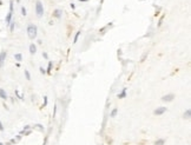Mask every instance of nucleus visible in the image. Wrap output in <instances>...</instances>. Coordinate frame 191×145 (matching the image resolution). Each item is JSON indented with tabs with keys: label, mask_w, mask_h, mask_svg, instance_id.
<instances>
[{
	"label": "nucleus",
	"mask_w": 191,
	"mask_h": 145,
	"mask_svg": "<svg viewBox=\"0 0 191 145\" xmlns=\"http://www.w3.org/2000/svg\"><path fill=\"white\" fill-rule=\"evenodd\" d=\"M80 33H82V31H78L77 33H76V36H74V39H73V43L76 44L77 41H78V39H79V36H80Z\"/></svg>",
	"instance_id": "nucleus-15"
},
{
	"label": "nucleus",
	"mask_w": 191,
	"mask_h": 145,
	"mask_svg": "<svg viewBox=\"0 0 191 145\" xmlns=\"http://www.w3.org/2000/svg\"><path fill=\"white\" fill-rule=\"evenodd\" d=\"M0 131H4V126H2V123L0 122Z\"/></svg>",
	"instance_id": "nucleus-28"
},
{
	"label": "nucleus",
	"mask_w": 191,
	"mask_h": 145,
	"mask_svg": "<svg viewBox=\"0 0 191 145\" xmlns=\"http://www.w3.org/2000/svg\"><path fill=\"white\" fill-rule=\"evenodd\" d=\"M30 53L31 54H36L37 53V46L34 44H31L30 45Z\"/></svg>",
	"instance_id": "nucleus-9"
},
{
	"label": "nucleus",
	"mask_w": 191,
	"mask_h": 145,
	"mask_svg": "<svg viewBox=\"0 0 191 145\" xmlns=\"http://www.w3.org/2000/svg\"><path fill=\"white\" fill-rule=\"evenodd\" d=\"M117 113H118V109H117V107H115V109H113L112 111H111V112H110V117L115 118L116 116H117Z\"/></svg>",
	"instance_id": "nucleus-12"
},
{
	"label": "nucleus",
	"mask_w": 191,
	"mask_h": 145,
	"mask_svg": "<svg viewBox=\"0 0 191 145\" xmlns=\"http://www.w3.org/2000/svg\"><path fill=\"white\" fill-rule=\"evenodd\" d=\"M46 105H47V97H44V106H46Z\"/></svg>",
	"instance_id": "nucleus-25"
},
{
	"label": "nucleus",
	"mask_w": 191,
	"mask_h": 145,
	"mask_svg": "<svg viewBox=\"0 0 191 145\" xmlns=\"http://www.w3.org/2000/svg\"><path fill=\"white\" fill-rule=\"evenodd\" d=\"M0 145H5V144H2V143H0Z\"/></svg>",
	"instance_id": "nucleus-32"
},
{
	"label": "nucleus",
	"mask_w": 191,
	"mask_h": 145,
	"mask_svg": "<svg viewBox=\"0 0 191 145\" xmlns=\"http://www.w3.org/2000/svg\"><path fill=\"white\" fill-rule=\"evenodd\" d=\"M61 14H63V12H61V9H55L54 12H53V17L54 18H61Z\"/></svg>",
	"instance_id": "nucleus-8"
},
{
	"label": "nucleus",
	"mask_w": 191,
	"mask_h": 145,
	"mask_svg": "<svg viewBox=\"0 0 191 145\" xmlns=\"http://www.w3.org/2000/svg\"><path fill=\"white\" fill-rule=\"evenodd\" d=\"M79 1H84V2H86V1H89V0H79Z\"/></svg>",
	"instance_id": "nucleus-31"
},
{
	"label": "nucleus",
	"mask_w": 191,
	"mask_h": 145,
	"mask_svg": "<svg viewBox=\"0 0 191 145\" xmlns=\"http://www.w3.org/2000/svg\"><path fill=\"white\" fill-rule=\"evenodd\" d=\"M37 31H38V28H37L36 25H33V24H30L27 26V36L30 39H32V40H34L37 38Z\"/></svg>",
	"instance_id": "nucleus-1"
},
{
	"label": "nucleus",
	"mask_w": 191,
	"mask_h": 145,
	"mask_svg": "<svg viewBox=\"0 0 191 145\" xmlns=\"http://www.w3.org/2000/svg\"><path fill=\"white\" fill-rule=\"evenodd\" d=\"M6 55H7V52H6V51H2V52L0 53V69L2 67V65H4V63H5Z\"/></svg>",
	"instance_id": "nucleus-5"
},
{
	"label": "nucleus",
	"mask_w": 191,
	"mask_h": 145,
	"mask_svg": "<svg viewBox=\"0 0 191 145\" xmlns=\"http://www.w3.org/2000/svg\"><path fill=\"white\" fill-rule=\"evenodd\" d=\"M21 14H23V15H26V14H27V11H26V8H25L24 6L21 7Z\"/></svg>",
	"instance_id": "nucleus-21"
},
{
	"label": "nucleus",
	"mask_w": 191,
	"mask_h": 145,
	"mask_svg": "<svg viewBox=\"0 0 191 145\" xmlns=\"http://www.w3.org/2000/svg\"><path fill=\"white\" fill-rule=\"evenodd\" d=\"M173 98H175V94L173 93H169V94H165L162 97V100L163 101H166V103H170V101H172Z\"/></svg>",
	"instance_id": "nucleus-4"
},
{
	"label": "nucleus",
	"mask_w": 191,
	"mask_h": 145,
	"mask_svg": "<svg viewBox=\"0 0 191 145\" xmlns=\"http://www.w3.org/2000/svg\"><path fill=\"white\" fill-rule=\"evenodd\" d=\"M71 8H72V9L76 8V5H74V4H71Z\"/></svg>",
	"instance_id": "nucleus-30"
},
{
	"label": "nucleus",
	"mask_w": 191,
	"mask_h": 145,
	"mask_svg": "<svg viewBox=\"0 0 191 145\" xmlns=\"http://www.w3.org/2000/svg\"><path fill=\"white\" fill-rule=\"evenodd\" d=\"M55 112H57V105L54 106V110H53V117L55 116Z\"/></svg>",
	"instance_id": "nucleus-29"
},
{
	"label": "nucleus",
	"mask_w": 191,
	"mask_h": 145,
	"mask_svg": "<svg viewBox=\"0 0 191 145\" xmlns=\"http://www.w3.org/2000/svg\"><path fill=\"white\" fill-rule=\"evenodd\" d=\"M190 116H191V111L189 109L186 110L185 112H184V118H186V119H189L190 118Z\"/></svg>",
	"instance_id": "nucleus-16"
},
{
	"label": "nucleus",
	"mask_w": 191,
	"mask_h": 145,
	"mask_svg": "<svg viewBox=\"0 0 191 145\" xmlns=\"http://www.w3.org/2000/svg\"><path fill=\"white\" fill-rule=\"evenodd\" d=\"M34 127H36V129H38L39 131H44V126H43V125H40V124H37V125H34Z\"/></svg>",
	"instance_id": "nucleus-19"
},
{
	"label": "nucleus",
	"mask_w": 191,
	"mask_h": 145,
	"mask_svg": "<svg viewBox=\"0 0 191 145\" xmlns=\"http://www.w3.org/2000/svg\"><path fill=\"white\" fill-rule=\"evenodd\" d=\"M43 57H44L45 59H47V58H48V55H47V53H46V52H43Z\"/></svg>",
	"instance_id": "nucleus-26"
},
{
	"label": "nucleus",
	"mask_w": 191,
	"mask_h": 145,
	"mask_svg": "<svg viewBox=\"0 0 191 145\" xmlns=\"http://www.w3.org/2000/svg\"><path fill=\"white\" fill-rule=\"evenodd\" d=\"M27 130H31V126H30V125H26V126H24V130H23V131H27Z\"/></svg>",
	"instance_id": "nucleus-24"
},
{
	"label": "nucleus",
	"mask_w": 191,
	"mask_h": 145,
	"mask_svg": "<svg viewBox=\"0 0 191 145\" xmlns=\"http://www.w3.org/2000/svg\"><path fill=\"white\" fill-rule=\"evenodd\" d=\"M166 107H164V106H160V107H157V109L153 111V114L155 116H162L163 113H165L166 112Z\"/></svg>",
	"instance_id": "nucleus-3"
},
{
	"label": "nucleus",
	"mask_w": 191,
	"mask_h": 145,
	"mask_svg": "<svg viewBox=\"0 0 191 145\" xmlns=\"http://www.w3.org/2000/svg\"><path fill=\"white\" fill-rule=\"evenodd\" d=\"M39 70H40V73H41V74H46V70L43 67V66H40V67H39Z\"/></svg>",
	"instance_id": "nucleus-22"
},
{
	"label": "nucleus",
	"mask_w": 191,
	"mask_h": 145,
	"mask_svg": "<svg viewBox=\"0 0 191 145\" xmlns=\"http://www.w3.org/2000/svg\"><path fill=\"white\" fill-rule=\"evenodd\" d=\"M164 144H165V139H162V138L157 139L155 142V145H164Z\"/></svg>",
	"instance_id": "nucleus-14"
},
{
	"label": "nucleus",
	"mask_w": 191,
	"mask_h": 145,
	"mask_svg": "<svg viewBox=\"0 0 191 145\" xmlns=\"http://www.w3.org/2000/svg\"><path fill=\"white\" fill-rule=\"evenodd\" d=\"M0 98L2 100H6L8 97H7V93H6V91L4 90V89H0Z\"/></svg>",
	"instance_id": "nucleus-6"
},
{
	"label": "nucleus",
	"mask_w": 191,
	"mask_h": 145,
	"mask_svg": "<svg viewBox=\"0 0 191 145\" xmlns=\"http://www.w3.org/2000/svg\"><path fill=\"white\" fill-rule=\"evenodd\" d=\"M125 97H126V87H124L123 91H122L120 93H118V98H119V99H123V98H125Z\"/></svg>",
	"instance_id": "nucleus-10"
},
{
	"label": "nucleus",
	"mask_w": 191,
	"mask_h": 145,
	"mask_svg": "<svg viewBox=\"0 0 191 145\" xmlns=\"http://www.w3.org/2000/svg\"><path fill=\"white\" fill-rule=\"evenodd\" d=\"M14 139H15L17 142H19V140L21 139V136H20V135H18V136H17V138H14Z\"/></svg>",
	"instance_id": "nucleus-27"
},
{
	"label": "nucleus",
	"mask_w": 191,
	"mask_h": 145,
	"mask_svg": "<svg viewBox=\"0 0 191 145\" xmlns=\"http://www.w3.org/2000/svg\"><path fill=\"white\" fill-rule=\"evenodd\" d=\"M12 15H13V12H8L7 15H6V19H5V20H6V24H7V25H9L11 21H12Z\"/></svg>",
	"instance_id": "nucleus-7"
},
{
	"label": "nucleus",
	"mask_w": 191,
	"mask_h": 145,
	"mask_svg": "<svg viewBox=\"0 0 191 145\" xmlns=\"http://www.w3.org/2000/svg\"><path fill=\"white\" fill-rule=\"evenodd\" d=\"M52 67H53V63H52V61H48V66H47V71H46V73L52 72Z\"/></svg>",
	"instance_id": "nucleus-13"
},
{
	"label": "nucleus",
	"mask_w": 191,
	"mask_h": 145,
	"mask_svg": "<svg viewBox=\"0 0 191 145\" xmlns=\"http://www.w3.org/2000/svg\"><path fill=\"white\" fill-rule=\"evenodd\" d=\"M24 73H25V77H26V79H27V80H31V74H30V72H28V70H25V71H24Z\"/></svg>",
	"instance_id": "nucleus-18"
},
{
	"label": "nucleus",
	"mask_w": 191,
	"mask_h": 145,
	"mask_svg": "<svg viewBox=\"0 0 191 145\" xmlns=\"http://www.w3.org/2000/svg\"><path fill=\"white\" fill-rule=\"evenodd\" d=\"M14 27H15V21H11V24H9V30H11V32H13L14 31Z\"/></svg>",
	"instance_id": "nucleus-17"
},
{
	"label": "nucleus",
	"mask_w": 191,
	"mask_h": 145,
	"mask_svg": "<svg viewBox=\"0 0 191 145\" xmlns=\"http://www.w3.org/2000/svg\"><path fill=\"white\" fill-rule=\"evenodd\" d=\"M15 94L18 96V98H19V99H24V97H23V94H20V92H19L18 90H15Z\"/></svg>",
	"instance_id": "nucleus-20"
},
{
	"label": "nucleus",
	"mask_w": 191,
	"mask_h": 145,
	"mask_svg": "<svg viewBox=\"0 0 191 145\" xmlns=\"http://www.w3.org/2000/svg\"><path fill=\"white\" fill-rule=\"evenodd\" d=\"M14 59H15L18 63H20V61L23 60V54H21V53H15V54H14Z\"/></svg>",
	"instance_id": "nucleus-11"
},
{
	"label": "nucleus",
	"mask_w": 191,
	"mask_h": 145,
	"mask_svg": "<svg viewBox=\"0 0 191 145\" xmlns=\"http://www.w3.org/2000/svg\"><path fill=\"white\" fill-rule=\"evenodd\" d=\"M163 19H164V15H163V17H162L160 19H159V23H158V27H159V26H162V24H163Z\"/></svg>",
	"instance_id": "nucleus-23"
},
{
	"label": "nucleus",
	"mask_w": 191,
	"mask_h": 145,
	"mask_svg": "<svg viewBox=\"0 0 191 145\" xmlns=\"http://www.w3.org/2000/svg\"><path fill=\"white\" fill-rule=\"evenodd\" d=\"M36 13L39 18L43 17V14H44V6H43V4H41L40 0H38L36 2Z\"/></svg>",
	"instance_id": "nucleus-2"
}]
</instances>
